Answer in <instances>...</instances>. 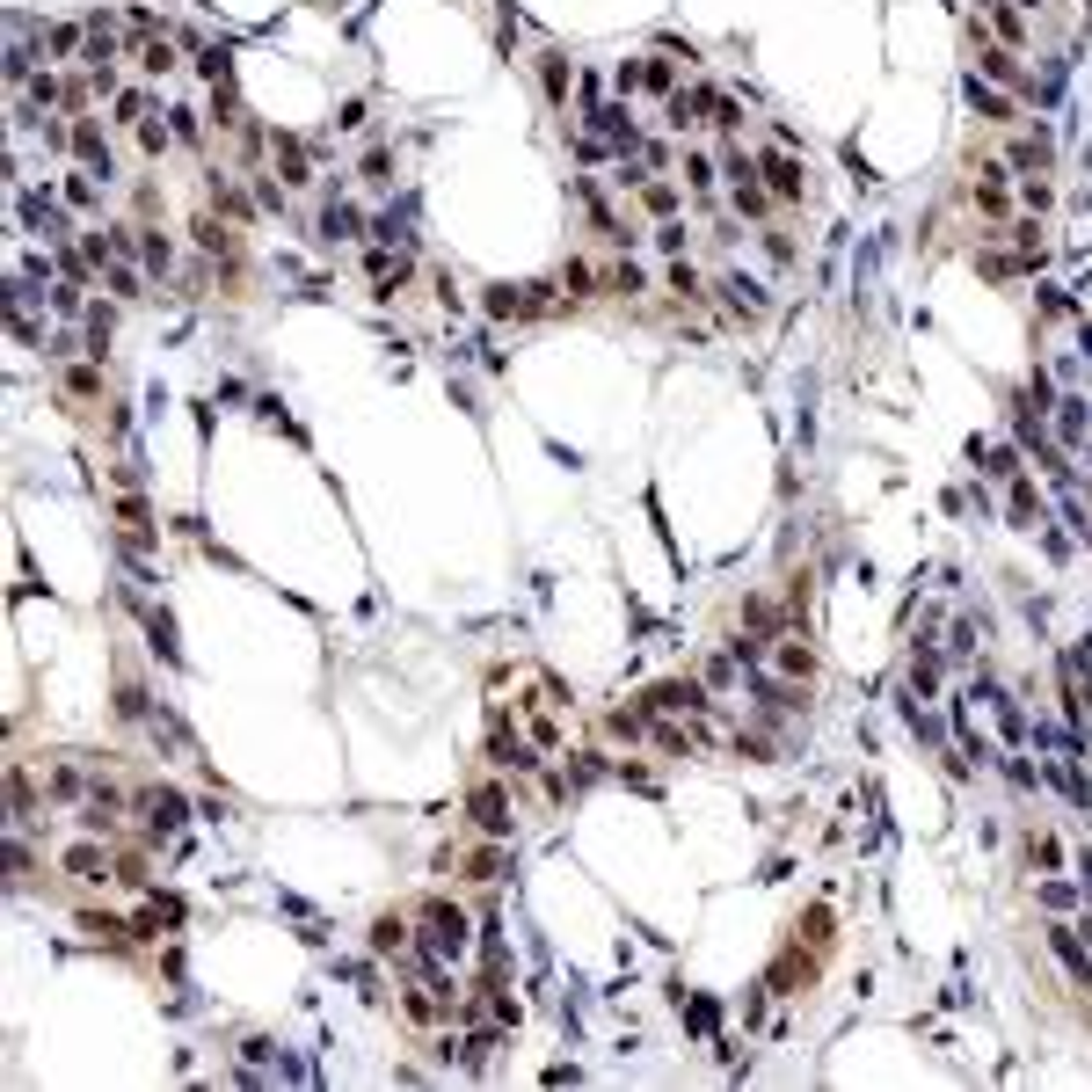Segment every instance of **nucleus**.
<instances>
[{
    "label": "nucleus",
    "mask_w": 1092,
    "mask_h": 1092,
    "mask_svg": "<svg viewBox=\"0 0 1092 1092\" xmlns=\"http://www.w3.org/2000/svg\"><path fill=\"white\" fill-rule=\"evenodd\" d=\"M510 714H517V728H525V736L546 750V758L568 743V721H576V714H568V699H561V685L546 678V670H525V678H517Z\"/></svg>",
    "instance_id": "f257e3e1"
},
{
    "label": "nucleus",
    "mask_w": 1092,
    "mask_h": 1092,
    "mask_svg": "<svg viewBox=\"0 0 1092 1092\" xmlns=\"http://www.w3.org/2000/svg\"><path fill=\"white\" fill-rule=\"evenodd\" d=\"M415 918H423V947H430L437 961H452L466 947V910H452L445 896H430V903L415 910Z\"/></svg>",
    "instance_id": "f03ea898"
},
{
    "label": "nucleus",
    "mask_w": 1092,
    "mask_h": 1092,
    "mask_svg": "<svg viewBox=\"0 0 1092 1092\" xmlns=\"http://www.w3.org/2000/svg\"><path fill=\"white\" fill-rule=\"evenodd\" d=\"M466 809H474V823L488 830V838H503V830H510V794H503L496 779H481L474 794H466Z\"/></svg>",
    "instance_id": "7ed1b4c3"
},
{
    "label": "nucleus",
    "mask_w": 1092,
    "mask_h": 1092,
    "mask_svg": "<svg viewBox=\"0 0 1092 1092\" xmlns=\"http://www.w3.org/2000/svg\"><path fill=\"white\" fill-rule=\"evenodd\" d=\"M648 707H656V714H692V721H707V692H699V685H685V678L656 685V692H648Z\"/></svg>",
    "instance_id": "20e7f679"
},
{
    "label": "nucleus",
    "mask_w": 1092,
    "mask_h": 1092,
    "mask_svg": "<svg viewBox=\"0 0 1092 1092\" xmlns=\"http://www.w3.org/2000/svg\"><path fill=\"white\" fill-rule=\"evenodd\" d=\"M758 175H765V190H772L779 204H794L801 190H809V175H801V161H794V153H772V161H765Z\"/></svg>",
    "instance_id": "39448f33"
},
{
    "label": "nucleus",
    "mask_w": 1092,
    "mask_h": 1092,
    "mask_svg": "<svg viewBox=\"0 0 1092 1092\" xmlns=\"http://www.w3.org/2000/svg\"><path fill=\"white\" fill-rule=\"evenodd\" d=\"M139 816H146V830H175L182 823V794L175 787H139Z\"/></svg>",
    "instance_id": "423d86ee"
},
{
    "label": "nucleus",
    "mask_w": 1092,
    "mask_h": 1092,
    "mask_svg": "<svg viewBox=\"0 0 1092 1092\" xmlns=\"http://www.w3.org/2000/svg\"><path fill=\"white\" fill-rule=\"evenodd\" d=\"M401 1005H408V1020H423V1027H437L452 1012V991H437V983H408V998H401Z\"/></svg>",
    "instance_id": "0eeeda50"
},
{
    "label": "nucleus",
    "mask_w": 1092,
    "mask_h": 1092,
    "mask_svg": "<svg viewBox=\"0 0 1092 1092\" xmlns=\"http://www.w3.org/2000/svg\"><path fill=\"white\" fill-rule=\"evenodd\" d=\"M364 270H372V284H379V299H394L401 284H408V255H394V248H372V263H364Z\"/></svg>",
    "instance_id": "6e6552de"
},
{
    "label": "nucleus",
    "mask_w": 1092,
    "mask_h": 1092,
    "mask_svg": "<svg viewBox=\"0 0 1092 1092\" xmlns=\"http://www.w3.org/2000/svg\"><path fill=\"white\" fill-rule=\"evenodd\" d=\"M66 874H81V881H110V852H102V845H73V852H66Z\"/></svg>",
    "instance_id": "1a4fd4ad"
},
{
    "label": "nucleus",
    "mask_w": 1092,
    "mask_h": 1092,
    "mask_svg": "<svg viewBox=\"0 0 1092 1092\" xmlns=\"http://www.w3.org/2000/svg\"><path fill=\"white\" fill-rule=\"evenodd\" d=\"M73 153H81L88 168H102V175H110V146H102V132H95V124H88V117H81V124H73Z\"/></svg>",
    "instance_id": "9d476101"
},
{
    "label": "nucleus",
    "mask_w": 1092,
    "mask_h": 1092,
    "mask_svg": "<svg viewBox=\"0 0 1092 1092\" xmlns=\"http://www.w3.org/2000/svg\"><path fill=\"white\" fill-rule=\"evenodd\" d=\"M1049 947H1056V954H1063V969H1071V976H1078V983H1092V961H1085V954H1078V940H1071V925H1049Z\"/></svg>",
    "instance_id": "9b49d317"
},
{
    "label": "nucleus",
    "mask_w": 1092,
    "mask_h": 1092,
    "mask_svg": "<svg viewBox=\"0 0 1092 1092\" xmlns=\"http://www.w3.org/2000/svg\"><path fill=\"white\" fill-rule=\"evenodd\" d=\"M401 947H408V918H394V910H386L379 925H372V954H401Z\"/></svg>",
    "instance_id": "f8f14e48"
},
{
    "label": "nucleus",
    "mask_w": 1092,
    "mask_h": 1092,
    "mask_svg": "<svg viewBox=\"0 0 1092 1092\" xmlns=\"http://www.w3.org/2000/svg\"><path fill=\"white\" fill-rule=\"evenodd\" d=\"M976 59H983V73H991V81L1020 88V66H1012V51H1005V44H976Z\"/></svg>",
    "instance_id": "ddd939ff"
},
{
    "label": "nucleus",
    "mask_w": 1092,
    "mask_h": 1092,
    "mask_svg": "<svg viewBox=\"0 0 1092 1092\" xmlns=\"http://www.w3.org/2000/svg\"><path fill=\"white\" fill-rule=\"evenodd\" d=\"M772 663H779V678H801V685H809V670H816L801 641H779V648H772Z\"/></svg>",
    "instance_id": "4468645a"
},
{
    "label": "nucleus",
    "mask_w": 1092,
    "mask_h": 1092,
    "mask_svg": "<svg viewBox=\"0 0 1092 1092\" xmlns=\"http://www.w3.org/2000/svg\"><path fill=\"white\" fill-rule=\"evenodd\" d=\"M721 292H728V306H736V314H750V321L765 314V299H758V284H750V277H721Z\"/></svg>",
    "instance_id": "2eb2a0df"
},
{
    "label": "nucleus",
    "mask_w": 1092,
    "mask_h": 1092,
    "mask_svg": "<svg viewBox=\"0 0 1092 1092\" xmlns=\"http://www.w3.org/2000/svg\"><path fill=\"white\" fill-rule=\"evenodd\" d=\"M466 881H503V845H481V852H466Z\"/></svg>",
    "instance_id": "dca6fc26"
},
{
    "label": "nucleus",
    "mask_w": 1092,
    "mask_h": 1092,
    "mask_svg": "<svg viewBox=\"0 0 1092 1092\" xmlns=\"http://www.w3.org/2000/svg\"><path fill=\"white\" fill-rule=\"evenodd\" d=\"M969 102H976V117H991V124H1012V102L998 95V88H976V81H969Z\"/></svg>",
    "instance_id": "f3484780"
},
{
    "label": "nucleus",
    "mask_w": 1092,
    "mask_h": 1092,
    "mask_svg": "<svg viewBox=\"0 0 1092 1092\" xmlns=\"http://www.w3.org/2000/svg\"><path fill=\"white\" fill-rule=\"evenodd\" d=\"M81 932H88V940H102V947H124V940H132V932L117 925V918H102V910H88V918H81Z\"/></svg>",
    "instance_id": "a211bd4d"
},
{
    "label": "nucleus",
    "mask_w": 1092,
    "mask_h": 1092,
    "mask_svg": "<svg viewBox=\"0 0 1092 1092\" xmlns=\"http://www.w3.org/2000/svg\"><path fill=\"white\" fill-rule=\"evenodd\" d=\"M277 168H284V182H292V190H299V182H314V175H306V153H299V139H277Z\"/></svg>",
    "instance_id": "6ab92c4d"
},
{
    "label": "nucleus",
    "mask_w": 1092,
    "mask_h": 1092,
    "mask_svg": "<svg viewBox=\"0 0 1092 1092\" xmlns=\"http://www.w3.org/2000/svg\"><path fill=\"white\" fill-rule=\"evenodd\" d=\"M321 233H328V241H350V233H357V212H350V204H328V212H321Z\"/></svg>",
    "instance_id": "aec40b11"
},
{
    "label": "nucleus",
    "mask_w": 1092,
    "mask_h": 1092,
    "mask_svg": "<svg viewBox=\"0 0 1092 1092\" xmlns=\"http://www.w3.org/2000/svg\"><path fill=\"white\" fill-rule=\"evenodd\" d=\"M139 66H146V73H168V66H175V51H168V37H146V44H139Z\"/></svg>",
    "instance_id": "412c9836"
},
{
    "label": "nucleus",
    "mask_w": 1092,
    "mask_h": 1092,
    "mask_svg": "<svg viewBox=\"0 0 1092 1092\" xmlns=\"http://www.w3.org/2000/svg\"><path fill=\"white\" fill-rule=\"evenodd\" d=\"M488 314H496V321L525 314V292H510V284H496V292H488Z\"/></svg>",
    "instance_id": "4be33fe9"
},
{
    "label": "nucleus",
    "mask_w": 1092,
    "mask_h": 1092,
    "mask_svg": "<svg viewBox=\"0 0 1092 1092\" xmlns=\"http://www.w3.org/2000/svg\"><path fill=\"white\" fill-rule=\"evenodd\" d=\"M605 292H619V299L641 292V270H634V263H612V270H605Z\"/></svg>",
    "instance_id": "5701e85b"
},
{
    "label": "nucleus",
    "mask_w": 1092,
    "mask_h": 1092,
    "mask_svg": "<svg viewBox=\"0 0 1092 1092\" xmlns=\"http://www.w3.org/2000/svg\"><path fill=\"white\" fill-rule=\"evenodd\" d=\"M66 394H73V401H95V394H102V379L88 372V364H73V372H66Z\"/></svg>",
    "instance_id": "b1692460"
},
{
    "label": "nucleus",
    "mask_w": 1092,
    "mask_h": 1092,
    "mask_svg": "<svg viewBox=\"0 0 1092 1092\" xmlns=\"http://www.w3.org/2000/svg\"><path fill=\"white\" fill-rule=\"evenodd\" d=\"M110 292L117 299H139V270L132 263H110Z\"/></svg>",
    "instance_id": "393cba45"
},
{
    "label": "nucleus",
    "mask_w": 1092,
    "mask_h": 1092,
    "mask_svg": "<svg viewBox=\"0 0 1092 1092\" xmlns=\"http://www.w3.org/2000/svg\"><path fill=\"white\" fill-rule=\"evenodd\" d=\"M641 204H648V212H670V204H678V190H670V182H641Z\"/></svg>",
    "instance_id": "a878e982"
},
{
    "label": "nucleus",
    "mask_w": 1092,
    "mask_h": 1092,
    "mask_svg": "<svg viewBox=\"0 0 1092 1092\" xmlns=\"http://www.w3.org/2000/svg\"><path fill=\"white\" fill-rule=\"evenodd\" d=\"M197 241H204V248H212V255H219V248H233V233L219 226V219H197Z\"/></svg>",
    "instance_id": "bb28decb"
},
{
    "label": "nucleus",
    "mask_w": 1092,
    "mask_h": 1092,
    "mask_svg": "<svg viewBox=\"0 0 1092 1092\" xmlns=\"http://www.w3.org/2000/svg\"><path fill=\"white\" fill-rule=\"evenodd\" d=\"M364 182H394V153H364Z\"/></svg>",
    "instance_id": "cd10ccee"
},
{
    "label": "nucleus",
    "mask_w": 1092,
    "mask_h": 1092,
    "mask_svg": "<svg viewBox=\"0 0 1092 1092\" xmlns=\"http://www.w3.org/2000/svg\"><path fill=\"white\" fill-rule=\"evenodd\" d=\"M139 255H146V270H168V241H161V233H146V241H139Z\"/></svg>",
    "instance_id": "c85d7f7f"
},
{
    "label": "nucleus",
    "mask_w": 1092,
    "mask_h": 1092,
    "mask_svg": "<svg viewBox=\"0 0 1092 1092\" xmlns=\"http://www.w3.org/2000/svg\"><path fill=\"white\" fill-rule=\"evenodd\" d=\"M561 284H568V292H590L597 270H590V263H568V270H561Z\"/></svg>",
    "instance_id": "c756f323"
},
{
    "label": "nucleus",
    "mask_w": 1092,
    "mask_h": 1092,
    "mask_svg": "<svg viewBox=\"0 0 1092 1092\" xmlns=\"http://www.w3.org/2000/svg\"><path fill=\"white\" fill-rule=\"evenodd\" d=\"M670 292H685V299H699V270H692V263H678V270H670Z\"/></svg>",
    "instance_id": "7c9ffc66"
},
{
    "label": "nucleus",
    "mask_w": 1092,
    "mask_h": 1092,
    "mask_svg": "<svg viewBox=\"0 0 1092 1092\" xmlns=\"http://www.w3.org/2000/svg\"><path fill=\"white\" fill-rule=\"evenodd\" d=\"M139 146L161 153V146H168V124H153V117H146V124H139Z\"/></svg>",
    "instance_id": "2f4dec72"
},
{
    "label": "nucleus",
    "mask_w": 1092,
    "mask_h": 1092,
    "mask_svg": "<svg viewBox=\"0 0 1092 1092\" xmlns=\"http://www.w3.org/2000/svg\"><path fill=\"white\" fill-rule=\"evenodd\" d=\"M1012 8H1034V0H1012Z\"/></svg>",
    "instance_id": "473e14b6"
}]
</instances>
